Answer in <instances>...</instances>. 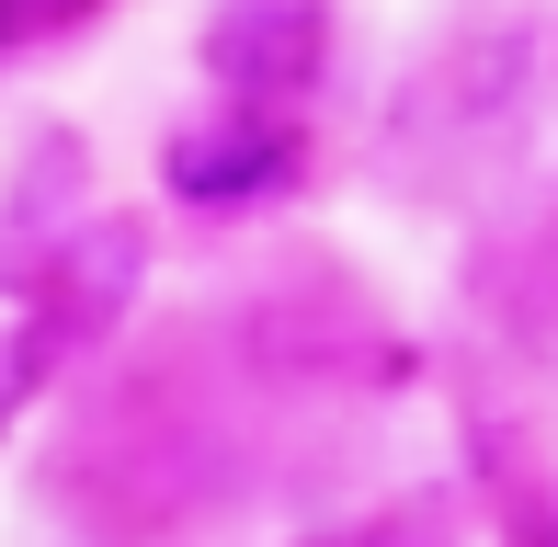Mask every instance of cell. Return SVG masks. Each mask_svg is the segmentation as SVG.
<instances>
[{
	"instance_id": "obj_2",
	"label": "cell",
	"mask_w": 558,
	"mask_h": 547,
	"mask_svg": "<svg viewBox=\"0 0 558 547\" xmlns=\"http://www.w3.org/2000/svg\"><path fill=\"white\" fill-rule=\"evenodd\" d=\"M331 69V0H217L206 12V81L228 104H308Z\"/></svg>"
},
{
	"instance_id": "obj_1",
	"label": "cell",
	"mask_w": 558,
	"mask_h": 547,
	"mask_svg": "<svg viewBox=\"0 0 558 547\" xmlns=\"http://www.w3.org/2000/svg\"><path fill=\"white\" fill-rule=\"evenodd\" d=\"M296 171H308V137L286 126V104H217L160 148V183L183 206H206V217L274 206V194H296Z\"/></svg>"
}]
</instances>
